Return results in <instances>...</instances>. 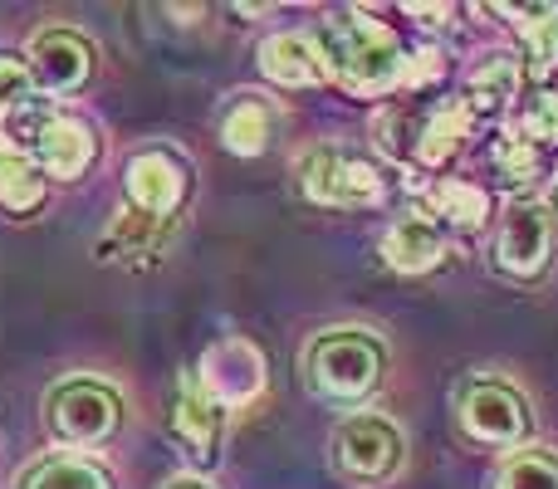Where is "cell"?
<instances>
[{
  "instance_id": "1",
  "label": "cell",
  "mask_w": 558,
  "mask_h": 489,
  "mask_svg": "<svg viewBox=\"0 0 558 489\" xmlns=\"http://www.w3.org/2000/svg\"><path fill=\"white\" fill-rule=\"evenodd\" d=\"M383 367H387V347L373 333H363V328L318 333L304 357L308 387L318 396H328V402H363L383 382Z\"/></svg>"
},
{
  "instance_id": "2",
  "label": "cell",
  "mask_w": 558,
  "mask_h": 489,
  "mask_svg": "<svg viewBox=\"0 0 558 489\" xmlns=\"http://www.w3.org/2000/svg\"><path fill=\"white\" fill-rule=\"evenodd\" d=\"M324 49H328V59H333V74L343 78V88H353V94H383V88H392L407 69L397 39L387 35L383 25L363 20L357 10L328 20Z\"/></svg>"
},
{
  "instance_id": "3",
  "label": "cell",
  "mask_w": 558,
  "mask_h": 489,
  "mask_svg": "<svg viewBox=\"0 0 558 489\" xmlns=\"http://www.w3.org/2000/svg\"><path fill=\"white\" fill-rule=\"evenodd\" d=\"M45 412H49V431L64 445H98L118 431L123 402H118L113 387L94 382V377H69V382H59L49 392Z\"/></svg>"
},
{
  "instance_id": "4",
  "label": "cell",
  "mask_w": 558,
  "mask_h": 489,
  "mask_svg": "<svg viewBox=\"0 0 558 489\" xmlns=\"http://www.w3.org/2000/svg\"><path fill=\"white\" fill-rule=\"evenodd\" d=\"M299 176H304V192L318 206H377L387 192L377 167L367 157L343 152V147H314L299 167Z\"/></svg>"
},
{
  "instance_id": "5",
  "label": "cell",
  "mask_w": 558,
  "mask_h": 489,
  "mask_svg": "<svg viewBox=\"0 0 558 489\" xmlns=\"http://www.w3.org/2000/svg\"><path fill=\"white\" fill-rule=\"evenodd\" d=\"M333 461L353 480H387L402 465V431L387 416H348L333 431Z\"/></svg>"
},
{
  "instance_id": "6",
  "label": "cell",
  "mask_w": 558,
  "mask_h": 489,
  "mask_svg": "<svg viewBox=\"0 0 558 489\" xmlns=\"http://www.w3.org/2000/svg\"><path fill=\"white\" fill-rule=\"evenodd\" d=\"M20 137H25V152L35 157L39 172L49 176H78L94 162V133L74 118L59 113H20Z\"/></svg>"
},
{
  "instance_id": "7",
  "label": "cell",
  "mask_w": 558,
  "mask_h": 489,
  "mask_svg": "<svg viewBox=\"0 0 558 489\" xmlns=\"http://www.w3.org/2000/svg\"><path fill=\"white\" fill-rule=\"evenodd\" d=\"M461 421L475 441L490 445H520L530 436V412H524V396L510 382H475L461 396Z\"/></svg>"
},
{
  "instance_id": "8",
  "label": "cell",
  "mask_w": 558,
  "mask_h": 489,
  "mask_svg": "<svg viewBox=\"0 0 558 489\" xmlns=\"http://www.w3.org/2000/svg\"><path fill=\"white\" fill-rule=\"evenodd\" d=\"M182 196H186V162L182 157L153 147V152H137L133 162H128V201H133L143 216L172 221Z\"/></svg>"
},
{
  "instance_id": "9",
  "label": "cell",
  "mask_w": 558,
  "mask_h": 489,
  "mask_svg": "<svg viewBox=\"0 0 558 489\" xmlns=\"http://www.w3.org/2000/svg\"><path fill=\"white\" fill-rule=\"evenodd\" d=\"M549 245H554L549 211H544L539 201H514L510 211H505L500 241H495V259H500L510 274L530 279L549 265Z\"/></svg>"
},
{
  "instance_id": "10",
  "label": "cell",
  "mask_w": 558,
  "mask_h": 489,
  "mask_svg": "<svg viewBox=\"0 0 558 489\" xmlns=\"http://www.w3.org/2000/svg\"><path fill=\"white\" fill-rule=\"evenodd\" d=\"M88 69H94V49L74 35V29H39L29 39V74L39 88L49 94H74L88 84Z\"/></svg>"
},
{
  "instance_id": "11",
  "label": "cell",
  "mask_w": 558,
  "mask_h": 489,
  "mask_svg": "<svg viewBox=\"0 0 558 489\" xmlns=\"http://www.w3.org/2000/svg\"><path fill=\"white\" fill-rule=\"evenodd\" d=\"M202 382H206L202 392L216 406H245L265 387V357L251 343H241V338H226V343H216L206 353Z\"/></svg>"
},
{
  "instance_id": "12",
  "label": "cell",
  "mask_w": 558,
  "mask_h": 489,
  "mask_svg": "<svg viewBox=\"0 0 558 489\" xmlns=\"http://www.w3.org/2000/svg\"><path fill=\"white\" fill-rule=\"evenodd\" d=\"M172 231V221H157V216H143V211H123L108 235L98 241V259L108 265H153L162 255V241Z\"/></svg>"
},
{
  "instance_id": "13",
  "label": "cell",
  "mask_w": 558,
  "mask_h": 489,
  "mask_svg": "<svg viewBox=\"0 0 558 489\" xmlns=\"http://www.w3.org/2000/svg\"><path fill=\"white\" fill-rule=\"evenodd\" d=\"M172 431L196 461L211 465L216 441H221V406H216L196 382H182L177 387V406H172Z\"/></svg>"
},
{
  "instance_id": "14",
  "label": "cell",
  "mask_w": 558,
  "mask_h": 489,
  "mask_svg": "<svg viewBox=\"0 0 558 489\" xmlns=\"http://www.w3.org/2000/svg\"><path fill=\"white\" fill-rule=\"evenodd\" d=\"M383 255H387V265L402 269V274H426V269L441 265L446 241L432 216L412 211V216H402V221H392V231H387V241H383Z\"/></svg>"
},
{
  "instance_id": "15",
  "label": "cell",
  "mask_w": 558,
  "mask_h": 489,
  "mask_svg": "<svg viewBox=\"0 0 558 489\" xmlns=\"http://www.w3.org/2000/svg\"><path fill=\"white\" fill-rule=\"evenodd\" d=\"M260 69L275 78V84H284V88H308V84H318V78L328 74L318 45H314V39H304V35L265 39V45H260Z\"/></svg>"
},
{
  "instance_id": "16",
  "label": "cell",
  "mask_w": 558,
  "mask_h": 489,
  "mask_svg": "<svg viewBox=\"0 0 558 489\" xmlns=\"http://www.w3.org/2000/svg\"><path fill=\"white\" fill-rule=\"evenodd\" d=\"M39 201H45V176H39L35 157L0 133V206L15 216H29Z\"/></svg>"
},
{
  "instance_id": "17",
  "label": "cell",
  "mask_w": 558,
  "mask_h": 489,
  "mask_svg": "<svg viewBox=\"0 0 558 489\" xmlns=\"http://www.w3.org/2000/svg\"><path fill=\"white\" fill-rule=\"evenodd\" d=\"M270 137H275V113H270V103H265V98L245 94V98H235V103L226 108L221 143L231 147L235 157H260L265 147H270Z\"/></svg>"
},
{
  "instance_id": "18",
  "label": "cell",
  "mask_w": 558,
  "mask_h": 489,
  "mask_svg": "<svg viewBox=\"0 0 558 489\" xmlns=\"http://www.w3.org/2000/svg\"><path fill=\"white\" fill-rule=\"evenodd\" d=\"M465 127H471V108H465V103H446L441 113L422 127V137H416V157H422V162H432V167L446 162V157L461 147Z\"/></svg>"
},
{
  "instance_id": "19",
  "label": "cell",
  "mask_w": 558,
  "mask_h": 489,
  "mask_svg": "<svg viewBox=\"0 0 558 489\" xmlns=\"http://www.w3.org/2000/svg\"><path fill=\"white\" fill-rule=\"evenodd\" d=\"M514 88H520V64H514L510 54L485 59V64L475 69V78H471L475 108H505L514 98Z\"/></svg>"
},
{
  "instance_id": "20",
  "label": "cell",
  "mask_w": 558,
  "mask_h": 489,
  "mask_svg": "<svg viewBox=\"0 0 558 489\" xmlns=\"http://www.w3.org/2000/svg\"><path fill=\"white\" fill-rule=\"evenodd\" d=\"M436 211L451 225H461V231H481L485 216H490V196H485L481 186L446 182V186H436Z\"/></svg>"
},
{
  "instance_id": "21",
  "label": "cell",
  "mask_w": 558,
  "mask_h": 489,
  "mask_svg": "<svg viewBox=\"0 0 558 489\" xmlns=\"http://www.w3.org/2000/svg\"><path fill=\"white\" fill-rule=\"evenodd\" d=\"M500 489H558V455L549 451H520L500 465Z\"/></svg>"
},
{
  "instance_id": "22",
  "label": "cell",
  "mask_w": 558,
  "mask_h": 489,
  "mask_svg": "<svg viewBox=\"0 0 558 489\" xmlns=\"http://www.w3.org/2000/svg\"><path fill=\"white\" fill-rule=\"evenodd\" d=\"M25 489H113L108 475L88 461H45Z\"/></svg>"
},
{
  "instance_id": "23",
  "label": "cell",
  "mask_w": 558,
  "mask_h": 489,
  "mask_svg": "<svg viewBox=\"0 0 558 489\" xmlns=\"http://www.w3.org/2000/svg\"><path fill=\"white\" fill-rule=\"evenodd\" d=\"M35 74H29L25 59H10L0 54V113H29V103H35Z\"/></svg>"
},
{
  "instance_id": "24",
  "label": "cell",
  "mask_w": 558,
  "mask_h": 489,
  "mask_svg": "<svg viewBox=\"0 0 558 489\" xmlns=\"http://www.w3.org/2000/svg\"><path fill=\"white\" fill-rule=\"evenodd\" d=\"M495 167H500V176L510 186H530L534 172H539V152H534V143H524V137H500V143H495Z\"/></svg>"
},
{
  "instance_id": "25",
  "label": "cell",
  "mask_w": 558,
  "mask_h": 489,
  "mask_svg": "<svg viewBox=\"0 0 558 489\" xmlns=\"http://www.w3.org/2000/svg\"><path fill=\"white\" fill-rule=\"evenodd\" d=\"M524 35H530V49H534V69H558V10H544L539 20H530L524 25Z\"/></svg>"
},
{
  "instance_id": "26",
  "label": "cell",
  "mask_w": 558,
  "mask_h": 489,
  "mask_svg": "<svg viewBox=\"0 0 558 489\" xmlns=\"http://www.w3.org/2000/svg\"><path fill=\"white\" fill-rule=\"evenodd\" d=\"M524 127H530L534 137H544V143H558V94L534 98L530 113H524Z\"/></svg>"
},
{
  "instance_id": "27",
  "label": "cell",
  "mask_w": 558,
  "mask_h": 489,
  "mask_svg": "<svg viewBox=\"0 0 558 489\" xmlns=\"http://www.w3.org/2000/svg\"><path fill=\"white\" fill-rule=\"evenodd\" d=\"M436 74H441V54H436V49L416 54V64L402 69V78H412V84H422V78H436Z\"/></svg>"
},
{
  "instance_id": "28",
  "label": "cell",
  "mask_w": 558,
  "mask_h": 489,
  "mask_svg": "<svg viewBox=\"0 0 558 489\" xmlns=\"http://www.w3.org/2000/svg\"><path fill=\"white\" fill-rule=\"evenodd\" d=\"M162 489H211V485H202V480H167Z\"/></svg>"
},
{
  "instance_id": "29",
  "label": "cell",
  "mask_w": 558,
  "mask_h": 489,
  "mask_svg": "<svg viewBox=\"0 0 558 489\" xmlns=\"http://www.w3.org/2000/svg\"><path fill=\"white\" fill-rule=\"evenodd\" d=\"M549 206H554V211H558V182H554V201H549Z\"/></svg>"
}]
</instances>
